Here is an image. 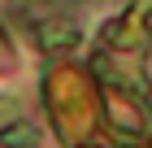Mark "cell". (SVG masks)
Wrapping results in <instances>:
<instances>
[{
  "instance_id": "cell-2",
  "label": "cell",
  "mask_w": 152,
  "mask_h": 148,
  "mask_svg": "<svg viewBox=\"0 0 152 148\" xmlns=\"http://www.w3.org/2000/svg\"><path fill=\"white\" fill-rule=\"evenodd\" d=\"M39 135H35V126H26V122H13L0 131V148H35Z\"/></svg>"
},
{
  "instance_id": "cell-3",
  "label": "cell",
  "mask_w": 152,
  "mask_h": 148,
  "mask_svg": "<svg viewBox=\"0 0 152 148\" xmlns=\"http://www.w3.org/2000/svg\"><path fill=\"white\" fill-rule=\"evenodd\" d=\"M13 113H18V105H13V100H0V118H13Z\"/></svg>"
},
{
  "instance_id": "cell-1",
  "label": "cell",
  "mask_w": 152,
  "mask_h": 148,
  "mask_svg": "<svg viewBox=\"0 0 152 148\" xmlns=\"http://www.w3.org/2000/svg\"><path fill=\"white\" fill-rule=\"evenodd\" d=\"M39 44H44L48 52L74 48V44H78V26H74V22H61V18H48V22H39Z\"/></svg>"
}]
</instances>
